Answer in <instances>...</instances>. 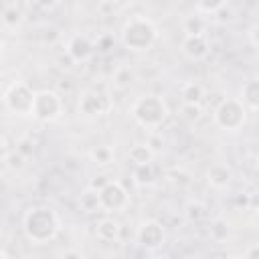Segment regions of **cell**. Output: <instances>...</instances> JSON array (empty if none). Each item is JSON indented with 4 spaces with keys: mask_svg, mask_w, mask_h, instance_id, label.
Masks as SVG:
<instances>
[{
    "mask_svg": "<svg viewBox=\"0 0 259 259\" xmlns=\"http://www.w3.org/2000/svg\"><path fill=\"white\" fill-rule=\"evenodd\" d=\"M184 217L188 223H200L206 219V206L200 200H190L184 208Z\"/></svg>",
    "mask_w": 259,
    "mask_h": 259,
    "instance_id": "obj_23",
    "label": "cell"
},
{
    "mask_svg": "<svg viewBox=\"0 0 259 259\" xmlns=\"http://www.w3.org/2000/svg\"><path fill=\"white\" fill-rule=\"evenodd\" d=\"M208 235L214 243H223L229 239V223L225 219H214L210 223V229H208Z\"/></svg>",
    "mask_w": 259,
    "mask_h": 259,
    "instance_id": "obj_25",
    "label": "cell"
},
{
    "mask_svg": "<svg viewBox=\"0 0 259 259\" xmlns=\"http://www.w3.org/2000/svg\"><path fill=\"white\" fill-rule=\"evenodd\" d=\"M95 53V45L93 40L83 34V32H77L73 34L69 40H67V47H65V55L73 61V63H85L91 59V55Z\"/></svg>",
    "mask_w": 259,
    "mask_h": 259,
    "instance_id": "obj_10",
    "label": "cell"
},
{
    "mask_svg": "<svg viewBox=\"0 0 259 259\" xmlns=\"http://www.w3.org/2000/svg\"><path fill=\"white\" fill-rule=\"evenodd\" d=\"M59 259H85V255L81 251H77V249H67V251H63L59 255Z\"/></svg>",
    "mask_w": 259,
    "mask_h": 259,
    "instance_id": "obj_32",
    "label": "cell"
},
{
    "mask_svg": "<svg viewBox=\"0 0 259 259\" xmlns=\"http://www.w3.org/2000/svg\"><path fill=\"white\" fill-rule=\"evenodd\" d=\"M132 180L136 186L140 188H146V186H152L156 182V166L150 162V164H138L134 166L132 170Z\"/></svg>",
    "mask_w": 259,
    "mask_h": 259,
    "instance_id": "obj_16",
    "label": "cell"
},
{
    "mask_svg": "<svg viewBox=\"0 0 259 259\" xmlns=\"http://www.w3.org/2000/svg\"><path fill=\"white\" fill-rule=\"evenodd\" d=\"M243 259H259V245L253 243V245L247 249V253L243 255Z\"/></svg>",
    "mask_w": 259,
    "mask_h": 259,
    "instance_id": "obj_33",
    "label": "cell"
},
{
    "mask_svg": "<svg viewBox=\"0 0 259 259\" xmlns=\"http://www.w3.org/2000/svg\"><path fill=\"white\" fill-rule=\"evenodd\" d=\"M237 99L247 109V113H257V109H259V81L257 79H249L241 87V95Z\"/></svg>",
    "mask_w": 259,
    "mask_h": 259,
    "instance_id": "obj_14",
    "label": "cell"
},
{
    "mask_svg": "<svg viewBox=\"0 0 259 259\" xmlns=\"http://www.w3.org/2000/svg\"><path fill=\"white\" fill-rule=\"evenodd\" d=\"M63 113V97L55 89H40L34 91V101H32V117L49 123L59 119Z\"/></svg>",
    "mask_w": 259,
    "mask_h": 259,
    "instance_id": "obj_6",
    "label": "cell"
},
{
    "mask_svg": "<svg viewBox=\"0 0 259 259\" xmlns=\"http://www.w3.org/2000/svg\"><path fill=\"white\" fill-rule=\"evenodd\" d=\"M61 217L47 204L30 206L22 217V233L32 245H47L61 233Z\"/></svg>",
    "mask_w": 259,
    "mask_h": 259,
    "instance_id": "obj_1",
    "label": "cell"
},
{
    "mask_svg": "<svg viewBox=\"0 0 259 259\" xmlns=\"http://www.w3.org/2000/svg\"><path fill=\"white\" fill-rule=\"evenodd\" d=\"M164 239H166L164 227H162L160 221H154V219H148V221L140 223V227L136 231L138 245L142 249H148V251H158L164 245Z\"/></svg>",
    "mask_w": 259,
    "mask_h": 259,
    "instance_id": "obj_9",
    "label": "cell"
},
{
    "mask_svg": "<svg viewBox=\"0 0 259 259\" xmlns=\"http://www.w3.org/2000/svg\"><path fill=\"white\" fill-rule=\"evenodd\" d=\"M127 158L134 166H138V164H150L154 160V154L150 152V148L146 144H134L127 150Z\"/></svg>",
    "mask_w": 259,
    "mask_h": 259,
    "instance_id": "obj_22",
    "label": "cell"
},
{
    "mask_svg": "<svg viewBox=\"0 0 259 259\" xmlns=\"http://www.w3.org/2000/svg\"><path fill=\"white\" fill-rule=\"evenodd\" d=\"M0 259H8V253L4 249H0Z\"/></svg>",
    "mask_w": 259,
    "mask_h": 259,
    "instance_id": "obj_36",
    "label": "cell"
},
{
    "mask_svg": "<svg viewBox=\"0 0 259 259\" xmlns=\"http://www.w3.org/2000/svg\"><path fill=\"white\" fill-rule=\"evenodd\" d=\"M144 144L150 148V152H152L154 156H156V154H160V152L164 150V146H166V142H164V136H162V132H158V130L150 132Z\"/></svg>",
    "mask_w": 259,
    "mask_h": 259,
    "instance_id": "obj_27",
    "label": "cell"
},
{
    "mask_svg": "<svg viewBox=\"0 0 259 259\" xmlns=\"http://www.w3.org/2000/svg\"><path fill=\"white\" fill-rule=\"evenodd\" d=\"M77 107L85 117H105L113 111V97L103 89H85L79 95Z\"/></svg>",
    "mask_w": 259,
    "mask_h": 259,
    "instance_id": "obj_7",
    "label": "cell"
},
{
    "mask_svg": "<svg viewBox=\"0 0 259 259\" xmlns=\"http://www.w3.org/2000/svg\"><path fill=\"white\" fill-rule=\"evenodd\" d=\"M121 233V225L117 219H113L111 214H105L101 217L97 223H95V237L103 243H111V241H117Z\"/></svg>",
    "mask_w": 259,
    "mask_h": 259,
    "instance_id": "obj_13",
    "label": "cell"
},
{
    "mask_svg": "<svg viewBox=\"0 0 259 259\" xmlns=\"http://www.w3.org/2000/svg\"><path fill=\"white\" fill-rule=\"evenodd\" d=\"M4 164L8 166V170H22V168H24V164H26V158L14 150V152H8V156H6Z\"/></svg>",
    "mask_w": 259,
    "mask_h": 259,
    "instance_id": "obj_28",
    "label": "cell"
},
{
    "mask_svg": "<svg viewBox=\"0 0 259 259\" xmlns=\"http://www.w3.org/2000/svg\"><path fill=\"white\" fill-rule=\"evenodd\" d=\"M32 101H34V91L24 81H12L2 93V103L12 115H20V117L30 115Z\"/></svg>",
    "mask_w": 259,
    "mask_h": 259,
    "instance_id": "obj_5",
    "label": "cell"
},
{
    "mask_svg": "<svg viewBox=\"0 0 259 259\" xmlns=\"http://www.w3.org/2000/svg\"><path fill=\"white\" fill-rule=\"evenodd\" d=\"M206 28H208V18L198 12H192L182 20L184 34H206Z\"/></svg>",
    "mask_w": 259,
    "mask_h": 259,
    "instance_id": "obj_18",
    "label": "cell"
},
{
    "mask_svg": "<svg viewBox=\"0 0 259 259\" xmlns=\"http://www.w3.org/2000/svg\"><path fill=\"white\" fill-rule=\"evenodd\" d=\"M227 259H243L241 255H233V257H227Z\"/></svg>",
    "mask_w": 259,
    "mask_h": 259,
    "instance_id": "obj_38",
    "label": "cell"
},
{
    "mask_svg": "<svg viewBox=\"0 0 259 259\" xmlns=\"http://www.w3.org/2000/svg\"><path fill=\"white\" fill-rule=\"evenodd\" d=\"M115 154H113V148L107 146V144H97L89 150V160L97 166H109L113 162Z\"/></svg>",
    "mask_w": 259,
    "mask_h": 259,
    "instance_id": "obj_20",
    "label": "cell"
},
{
    "mask_svg": "<svg viewBox=\"0 0 259 259\" xmlns=\"http://www.w3.org/2000/svg\"><path fill=\"white\" fill-rule=\"evenodd\" d=\"M150 259H168V257H164V255H154V257H150Z\"/></svg>",
    "mask_w": 259,
    "mask_h": 259,
    "instance_id": "obj_37",
    "label": "cell"
},
{
    "mask_svg": "<svg viewBox=\"0 0 259 259\" xmlns=\"http://www.w3.org/2000/svg\"><path fill=\"white\" fill-rule=\"evenodd\" d=\"M79 206H81V210L87 212V214L99 212L101 206H99V194H97V190H93V188L87 186V188L81 192V196H79Z\"/></svg>",
    "mask_w": 259,
    "mask_h": 259,
    "instance_id": "obj_21",
    "label": "cell"
},
{
    "mask_svg": "<svg viewBox=\"0 0 259 259\" xmlns=\"http://www.w3.org/2000/svg\"><path fill=\"white\" fill-rule=\"evenodd\" d=\"M111 178H107V176H95L93 180H91V184H89V188H93V190H101L107 182H109Z\"/></svg>",
    "mask_w": 259,
    "mask_h": 259,
    "instance_id": "obj_31",
    "label": "cell"
},
{
    "mask_svg": "<svg viewBox=\"0 0 259 259\" xmlns=\"http://www.w3.org/2000/svg\"><path fill=\"white\" fill-rule=\"evenodd\" d=\"M178 115H180L186 123H196V121L202 117V105H188V103H182Z\"/></svg>",
    "mask_w": 259,
    "mask_h": 259,
    "instance_id": "obj_26",
    "label": "cell"
},
{
    "mask_svg": "<svg viewBox=\"0 0 259 259\" xmlns=\"http://www.w3.org/2000/svg\"><path fill=\"white\" fill-rule=\"evenodd\" d=\"M2 55H4V40H2V36H0V59H2Z\"/></svg>",
    "mask_w": 259,
    "mask_h": 259,
    "instance_id": "obj_35",
    "label": "cell"
},
{
    "mask_svg": "<svg viewBox=\"0 0 259 259\" xmlns=\"http://www.w3.org/2000/svg\"><path fill=\"white\" fill-rule=\"evenodd\" d=\"M16 152L22 154L24 158L32 156V152H34V142H32L30 138H22V140H18V144H16Z\"/></svg>",
    "mask_w": 259,
    "mask_h": 259,
    "instance_id": "obj_29",
    "label": "cell"
},
{
    "mask_svg": "<svg viewBox=\"0 0 259 259\" xmlns=\"http://www.w3.org/2000/svg\"><path fill=\"white\" fill-rule=\"evenodd\" d=\"M204 87L196 81H186L182 87H180V99L182 103H188V105H200L202 99H204Z\"/></svg>",
    "mask_w": 259,
    "mask_h": 259,
    "instance_id": "obj_17",
    "label": "cell"
},
{
    "mask_svg": "<svg viewBox=\"0 0 259 259\" xmlns=\"http://www.w3.org/2000/svg\"><path fill=\"white\" fill-rule=\"evenodd\" d=\"M231 180H233V170L223 162H217L206 170V182L212 188H219V190L227 188L231 184Z\"/></svg>",
    "mask_w": 259,
    "mask_h": 259,
    "instance_id": "obj_15",
    "label": "cell"
},
{
    "mask_svg": "<svg viewBox=\"0 0 259 259\" xmlns=\"http://www.w3.org/2000/svg\"><path fill=\"white\" fill-rule=\"evenodd\" d=\"M212 121L225 132H239L247 121V109L237 97H225L212 109Z\"/></svg>",
    "mask_w": 259,
    "mask_h": 259,
    "instance_id": "obj_4",
    "label": "cell"
},
{
    "mask_svg": "<svg viewBox=\"0 0 259 259\" xmlns=\"http://www.w3.org/2000/svg\"><path fill=\"white\" fill-rule=\"evenodd\" d=\"M257 34H259V22L255 20V22L249 26V32H247L249 42H251V47H253V49H257V47H259V38H257Z\"/></svg>",
    "mask_w": 259,
    "mask_h": 259,
    "instance_id": "obj_30",
    "label": "cell"
},
{
    "mask_svg": "<svg viewBox=\"0 0 259 259\" xmlns=\"http://www.w3.org/2000/svg\"><path fill=\"white\" fill-rule=\"evenodd\" d=\"M119 40L132 53H148L158 40V28L144 14H134L123 22Z\"/></svg>",
    "mask_w": 259,
    "mask_h": 259,
    "instance_id": "obj_2",
    "label": "cell"
},
{
    "mask_svg": "<svg viewBox=\"0 0 259 259\" xmlns=\"http://www.w3.org/2000/svg\"><path fill=\"white\" fill-rule=\"evenodd\" d=\"M0 22H2V26L6 30L16 32L22 26V22H24V10H22V6L16 4V2L4 4L2 10H0Z\"/></svg>",
    "mask_w": 259,
    "mask_h": 259,
    "instance_id": "obj_12",
    "label": "cell"
},
{
    "mask_svg": "<svg viewBox=\"0 0 259 259\" xmlns=\"http://www.w3.org/2000/svg\"><path fill=\"white\" fill-rule=\"evenodd\" d=\"M130 115L134 117V121L140 127H146V130L154 132V130H160L162 123L168 119L170 109H168V103L164 101L162 95L146 93V95H140L132 103Z\"/></svg>",
    "mask_w": 259,
    "mask_h": 259,
    "instance_id": "obj_3",
    "label": "cell"
},
{
    "mask_svg": "<svg viewBox=\"0 0 259 259\" xmlns=\"http://www.w3.org/2000/svg\"><path fill=\"white\" fill-rule=\"evenodd\" d=\"M180 51L190 61H202L210 53V40L208 34H184L180 42Z\"/></svg>",
    "mask_w": 259,
    "mask_h": 259,
    "instance_id": "obj_11",
    "label": "cell"
},
{
    "mask_svg": "<svg viewBox=\"0 0 259 259\" xmlns=\"http://www.w3.org/2000/svg\"><path fill=\"white\" fill-rule=\"evenodd\" d=\"M208 20H212L214 24H229V22H233L235 20V8H233V4L229 0H225L221 4V8L214 14H210Z\"/></svg>",
    "mask_w": 259,
    "mask_h": 259,
    "instance_id": "obj_24",
    "label": "cell"
},
{
    "mask_svg": "<svg viewBox=\"0 0 259 259\" xmlns=\"http://www.w3.org/2000/svg\"><path fill=\"white\" fill-rule=\"evenodd\" d=\"M97 194H99L101 212L105 214L123 212L130 204V192L119 180H109L101 190H97Z\"/></svg>",
    "mask_w": 259,
    "mask_h": 259,
    "instance_id": "obj_8",
    "label": "cell"
},
{
    "mask_svg": "<svg viewBox=\"0 0 259 259\" xmlns=\"http://www.w3.org/2000/svg\"><path fill=\"white\" fill-rule=\"evenodd\" d=\"M111 83L117 89H130L136 83V71L130 65H119L111 75Z\"/></svg>",
    "mask_w": 259,
    "mask_h": 259,
    "instance_id": "obj_19",
    "label": "cell"
},
{
    "mask_svg": "<svg viewBox=\"0 0 259 259\" xmlns=\"http://www.w3.org/2000/svg\"><path fill=\"white\" fill-rule=\"evenodd\" d=\"M8 144H6V140L0 136V162H4L6 160V156H8Z\"/></svg>",
    "mask_w": 259,
    "mask_h": 259,
    "instance_id": "obj_34",
    "label": "cell"
}]
</instances>
